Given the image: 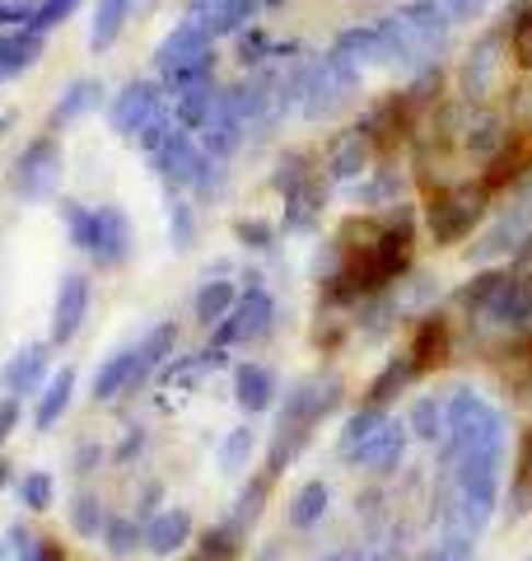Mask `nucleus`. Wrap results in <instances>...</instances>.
Masks as SVG:
<instances>
[{"mask_svg": "<svg viewBox=\"0 0 532 561\" xmlns=\"http://www.w3.org/2000/svg\"><path fill=\"white\" fill-rule=\"evenodd\" d=\"M89 253H94L103 267H117V262L131 253V220L122 216L117 206H99V210H94V234H89Z\"/></svg>", "mask_w": 532, "mask_h": 561, "instance_id": "9d476101", "label": "nucleus"}, {"mask_svg": "<svg viewBox=\"0 0 532 561\" xmlns=\"http://www.w3.org/2000/svg\"><path fill=\"white\" fill-rule=\"evenodd\" d=\"M271 319H276L271 295H266V290H247V295H239V305L220 319L216 337H220L224 346H234V342H257V337H266V332H271Z\"/></svg>", "mask_w": 532, "mask_h": 561, "instance_id": "0eeeda50", "label": "nucleus"}, {"mask_svg": "<svg viewBox=\"0 0 532 561\" xmlns=\"http://www.w3.org/2000/svg\"><path fill=\"white\" fill-rule=\"evenodd\" d=\"M234 234L247 243V249H266V243H271V225L266 220H239Z\"/></svg>", "mask_w": 532, "mask_h": 561, "instance_id": "4c0bfd02", "label": "nucleus"}, {"mask_svg": "<svg viewBox=\"0 0 532 561\" xmlns=\"http://www.w3.org/2000/svg\"><path fill=\"white\" fill-rule=\"evenodd\" d=\"M505 61H509V28L500 24V28H490L482 43L467 47L463 70H458V94L467 103H486L505 76Z\"/></svg>", "mask_w": 532, "mask_h": 561, "instance_id": "20e7f679", "label": "nucleus"}, {"mask_svg": "<svg viewBox=\"0 0 532 561\" xmlns=\"http://www.w3.org/2000/svg\"><path fill=\"white\" fill-rule=\"evenodd\" d=\"M383 421H388V412L379 408V402H369V408H360V412H355V416L346 421V431H342V449H346V454H355V449H360V445L369 440V435H374V431L383 426Z\"/></svg>", "mask_w": 532, "mask_h": 561, "instance_id": "bb28decb", "label": "nucleus"}, {"mask_svg": "<svg viewBox=\"0 0 532 561\" xmlns=\"http://www.w3.org/2000/svg\"><path fill=\"white\" fill-rule=\"evenodd\" d=\"M262 561H276V552H266V557H262Z\"/></svg>", "mask_w": 532, "mask_h": 561, "instance_id": "c03bdc74", "label": "nucleus"}, {"mask_svg": "<svg viewBox=\"0 0 532 561\" xmlns=\"http://www.w3.org/2000/svg\"><path fill=\"white\" fill-rule=\"evenodd\" d=\"M257 5H266V10H276V5H286V0H257Z\"/></svg>", "mask_w": 532, "mask_h": 561, "instance_id": "79ce46f5", "label": "nucleus"}, {"mask_svg": "<svg viewBox=\"0 0 532 561\" xmlns=\"http://www.w3.org/2000/svg\"><path fill=\"white\" fill-rule=\"evenodd\" d=\"M332 561H360V557H350V552H342V557H332Z\"/></svg>", "mask_w": 532, "mask_h": 561, "instance_id": "37998d69", "label": "nucleus"}, {"mask_svg": "<svg viewBox=\"0 0 532 561\" xmlns=\"http://www.w3.org/2000/svg\"><path fill=\"white\" fill-rule=\"evenodd\" d=\"M150 160H154V169H159V179H169V183H177V187H192V179H197V169H201V160H206V150L197 146V140H192L187 127H173V131L150 150Z\"/></svg>", "mask_w": 532, "mask_h": 561, "instance_id": "6e6552de", "label": "nucleus"}, {"mask_svg": "<svg viewBox=\"0 0 532 561\" xmlns=\"http://www.w3.org/2000/svg\"><path fill=\"white\" fill-rule=\"evenodd\" d=\"M360 90V66L342 51H327V57H317L304 66V84H299V108H304L313 122L332 117L342 103H350V94Z\"/></svg>", "mask_w": 532, "mask_h": 561, "instance_id": "7ed1b4c3", "label": "nucleus"}, {"mask_svg": "<svg viewBox=\"0 0 532 561\" xmlns=\"http://www.w3.org/2000/svg\"><path fill=\"white\" fill-rule=\"evenodd\" d=\"M51 183H57V146L43 136V140H33V146L24 150L20 169H14V187L28 192V197H38V192H47Z\"/></svg>", "mask_w": 532, "mask_h": 561, "instance_id": "4468645a", "label": "nucleus"}, {"mask_svg": "<svg viewBox=\"0 0 532 561\" xmlns=\"http://www.w3.org/2000/svg\"><path fill=\"white\" fill-rule=\"evenodd\" d=\"M234 305H239L234 280H206V286L197 290V319H201V323H220Z\"/></svg>", "mask_w": 532, "mask_h": 561, "instance_id": "393cba45", "label": "nucleus"}, {"mask_svg": "<svg viewBox=\"0 0 532 561\" xmlns=\"http://www.w3.org/2000/svg\"><path fill=\"white\" fill-rule=\"evenodd\" d=\"M150 375V365L140 360V351H122V356H113L108 365H103V375H99V398L108 402V398H122V393H131L140 379Z\"/></svg>", "mask_w": 532, "mask_h": 561, "instance_id": "dca6fc26", "label": "nucleus"}, {"mask_svg": "<svg viewBox=\"0 0 532 561\" xmlns=\"http://www.w3.org/2000/svg\"><path fill=\"white\" fill-rule=\"evenodd\" d=\"M327 505H332L327 482H304L299 486V496L290 501V524L294 529H313V524L327 515Z\"/></svg>", "mask_w": 532, "mask_h": 561, "instance_id": "5701e85b", "label": "nucleus"}, {"mask_svg": "<svg viewBox=\"0 0 532 561\" xmlns=\"http://www.w3.org/2000/svg\"><path fill=\"white\" fill-rule=\"evenodd\" d=\"M70 389H76V370H61L57 379L47 383V393H43V402H38V426L47 431L51 421H57L61 412H66V402H70Z\"/></svg>", "mask_w": 532, "mask_h": 561, "instance_id": "c85d7f7f", "label": "nucleus"}, {"mask_svg": "<svg viewBox=\"0 0 532 561\" xmlns=\"http://www.w3.org/2000/svg\"><path fill=\"white\" fill-rule=\"evenodd\" d=\"M43 365H47V356L38 346H28V351H20V356H14V365L5 370V383H10V393H28L33 383L43 379Z\"/></svg>", "mask_w": 532, "mask_h": 561, "instance_id": "cd10ccee", "label": "nucleus"}, {"mask_svg": "<svg viewBox=\"0 0 532 561\" xmlns=\"http://www.w3.org/2000/svg\"><path fill=\"white\" fill-rule=\"evenodd\" d=\"M532 505V431L519 449V463H513V511H528Z\"/></svg>", "mask_w": 532, "mask_h": 561, "instance_id": "c756f323", "label": "nucleus"}, {"mask_svg": "<svg viewBox=\"0 0 532 561\" xmlns=\"http://www.w3.org/2000/svg\"><path fill=\"white\" fill-rule=\"evenodd\" d=\"M449 346H453V332H449V323H443V313H430V319L416 328V337H412V346H406V356L416 360L420 375H430V370H439V365L449 360Z\"/></svg>", "mask_w": 532, "mask_h": 561, "instance_id": "ddd939ff", "label": "nucleus"}, {"mask_svg": "<svg viewBox=\"0 0 532 561\" xmlns=\"http://www.w3.org/2000/svg\"><path fill=\"white\" fill-rule=\"evenodd\" d=\"M443 426H449V402L443 398H420L412 416H406V431H416L420 440H430V445L443 440Z\"/></svg>", "mask_w": 532, "mask_h": 561, "instance_id": "b1692460", "label": "nucleus"}, {"mask_svg": "<svg viewBox=\"0 0 532 561\" xmlns=\"http://www.w3.org/2000/svg\"><path fill=\"white\" fill-rule=\"evenodd\" d=\"M131 10H136V0H99L94 24H89V47H94V51H108V47L117 43V33L127 28Z\"/></svg>", "mask_w": 532, "mask_h": 561, "instance_id": "aec40b11", "label": "nucleus"}, {"mask_svg": "<svg viewBox=\"0 0 532 561\" xmlns=\"http://www.w3.org/2000/svg\"><path fill=\"white\" fill-rule=\"evenodd\" d=\"M99 94H103V84H99V80H76V84H70V94L61 99L57 117H80L84 108H94Z\"/></svg>", "mask_w": 532, "mask_h": 561, "instance_id": "2f4dec72", "label": "nucleus"}, {"mask_svg": "<svg viewBox=\"0 0 532 561\" xmlns=\"http://www.w3.org/2000/svg\"><path fill=\"white\" fill-rule=\"evenodd\" d=\"M369 160H374V146H369V136L360 127H355L332 146L327 169H332V179H360V173L369 169Z\"/></svg>", "mask_w": 532, "mask_h": 561, "instance_id": "f3484780", "label": "nucleus"}, {"mask_svg": "<svg viewBox=\"0 0 532 561\" xmlns=\"http://www.w3.org/2000/svg\"><path fill=\"white\" fill-rule=\"evenodd\" d=\"M234 393L243 412H266L276 398V375L266 365H239L234 370Z\"/></svg>", "mask_w": 532, "mask_h": 561, "instance_id": "a211bd4d", "label": "nucleus"}, {"mask_svg": "<svg viewBox=\"0 0 532 561\" xmlns=\"http://www.w3.org/2000/svg\"><path fill=\"white\" fill-rule=\"evenodd\" d=\"M500 280H505V272H476V276L467 280V286L458 290V300H463L467 309L482 313V309H486V300L495 295V286H500Z\"/></svg>", "mask_w": 532, "mask_h": 561, "instance_id": "7c9ffc66", "label": "nucleus"}, {"mask_svg": "<svg viewBox=\"0 0 532 561\" xmlns=\"http://www.w3.org/2000/svg\"><path fill=\"white\" fill-rule=\"evenodd\" d=\"M486 206H490V192L482 183H443L425 202V230H430L439 249H458L486 220Z\"/></svg>", "mask_w": 532, "mask_h": 561, "instance_id": "f257e3e1", "label": "nucleus"}, {"mask_svg": "<svg viewBox=\"0 0 532 561\" xmlns=\"http://www.w3.org/2000/svg\"><path fill=\"white\" fill-rule=\"evenodd\" d=\"M416 379H420V370H416V360H412V356L388 360V365H383V375L369 383V402H379V408H383V402H393L402 389H412Z\"/></svg>", "mask_w": 532, "mask_h": 561, "instance_id": "4be33fe9", "label": "nucleus"}, {"mask_svg": "<svg viewBox=\"0 0 532 561\" xmlns=\"http://www.w3.org/2000/svg\"><path fill=\"white\" fill-rule=\"evenodd\" d=\"M192 230H197V225H192V206L177 202L173 206V239H177V249H187V243H192Z\"/></svg>", "mask_w": 532, "mask_h": 561, "instance_id": "ea45409f", "label": "nucleus"}, {"mask_svg": "<svg viewBox=\"0 0 532 561\" xmlns=\"http://www.w3.org/2000/svg\"><path fill=\"white\" fill-rule=\"evenodd\" d=\"M76 5H80V0H43V5L33 10L28 28H33V33H47V28H57V24H66L70 14H76Z\"/></svg>", "mask_w": 532, "mask_h": 561, "instance_id": "473e14b6", "label": "nucleus"}, {"mask_svg": "<svg viewBox=\"0 0 532 561\" xmlns=\"http://www.w3.org/2000/svg\"><path fill=\"white\" fill-rule=\"evenodd\" d=\"M187 538H192V515H187V511H164V515H159V519L150 524V529H146L150 552H159V557L177 552Z\"/></svg>", "mask_w": 532, "mask_h": 561, "instance_id": "412c9836", "label": "nucleus"}, {"mask_svg": "<svg viewBox=\"0 0 532 561\" xmlns=\"http://www.w3.org/2000/svg\"><path fill=\"white\" fill-rule=\"evenodd\" d=\"M443 5V14L453 20V28L458 24H472V20H482V10H486V0H439Z\"/></svg>", "mask_w": 532, "mask_h": 561, "instance_id": "c9c22d12", "label": "nucleus"}, {"mask_svg": "<svg viewBox=\"0 0 532 561\" xmlns=\"http://www.w3.org/2000/svg\"><path fill=\"white\" fill-rule=\"evenodd\" d=\"M505 28H509V61L532 76V10L528 14L505 10Z\"/></svg>", "mask_w": 532, "mask_h": 561, "instance_id": "a878e982", "label": "nucleus"}, {"mask_svg": "<svg viewBox=\"0 0 532 561\" xmlns=\"http://www.w3.org/2000/svg\"><path fill=\"white\" fill-rule=\"evenodd\" d=\"M24 501L33 505V511H47L51 505V478L47 472H33V478L24 482Z\"/></svg>", "mask_w": 532, "mask_h": 561, "instance_id": "e433bc0d", "label": "nucleus"}, {"mask_svg": "<svg viewBox=\"0 0 532 561\" xmlns=\"http://www.w3.org/2000/svg\"><path fill=\"white\" fill-rule=\"evenodd\" d=\"M38 57H43V33H33V28L5 33V38H0V80L20 76V70H28Z\"/></svg>", "mask_w": 532, "mask_h": 561, "instance_id": "6ab92c4d", "label": "nucleus"}, {"mask_svg": "<svg viewBox=\"0 0 532 561\" xmlns=\"http://www.w3.org/2000/svg\"><path fill=\"white\" fill-rule=\"evenodd\" d=\"M89 313V280L84 276H66V286L57 295V323H51V342H70L80 332Z\"/></svg>", "mask_w": 532, "mask_h": 561, "instance_id": "2eb2a0df", "label": "nucleus"}, {"mask_svg": "<svg viewBox=\"0 0 532 561\" xmlns=\"http://www.w3.org/2000/svg\"><path fill=\"white\" fill-rule=\"evenodd\" d=\"M164 108H169V103H164V84H159V80H131L127 90L113 99L108 122H113L117 136H140V131H146V122L159 117Z\"/></svg>", "mask_w": 532, "mask_h": 561, "instance_id": "423d86ee", "label": "nucleus"}, {"mask_svg": "<svg viewBox=\"0 0 532 561\" xmlns=\"http://www.w3.org/2000/svg\"><path fill=\"white\" fill-rule=\"evenodd\" d=\"M257 10H262L257 0H192L187 20L201 24L210 38H234V33H243L247 24H253Z\"/></svg>", "mask_w": 532, "mask_h": 561, "instance_id": "1a4fd4ad", "label": "nucleus"}, {"mask_svg": "<svg viewBox=\"0 0 532 561\" xmlns=\"http://www.w3.org/2000/svg\"><path fill=\"white\" fill-rule=\"evenodd\" d=\"M247 449H253V431H234L224 445V468H239L247 459Z\"/></svg>", "mask_w": 532, "mask_h": 561, "instance_id": "58836bf2", "label": "nucleus"}, {"mask_svg": "<svg viewBox=\"0 0 532 561\" xmlns=\"http://www.w3.org/2000/svg\"><path fill=\"white\" fill-rule=\"evenodd\" d=\"M14 421H20V402L5 398V402H0V435H10V431H14Z\"/></svg>", "mask_w": 532, "mask_h": 561, "instance_id": "a19ab883", "label": "nucleus"}, {"mask_svg": "<svg viewBox=\"0 0 532 561\" xmlns=\"http://www.w3.org/2000/svg\"><path fill=\"white\" fill-rule=\"evenodd\" d=\"M103 529V505L94 496H80L76 501V534H99Z\"/></svg>", "mask_w": 532, "mask_h": 561, "instance_id": "f704fd0d", "label": "nucleus"}, {"mask_svg": "<svg viewBox=\"0 0 532 561\" xmlns=\"http://www.w3.org/2000/svg\"><path fill=\"white\" fill-rule=\"evenodd\" d=\"M472 108H476V113L463 122V146L486 164L490 154H500V150L509 146V136H513V131H509V122H505L500 113L486 108V103H472Z\"/></svg>", "mask_w": 532, "mask_h": 561, "instance_id": "f8f14e48", "label": "nucleus"}, {"mask_svg": "<svg viewBox=\"0 0 532 561\" xmlns=\"http://www.w3.org/2000/svg\"><path fill=\"white\" fill-rule=\"evenodd\" d=\"M402 454H406V421L388 416L383 426L350 454V459L360 463V468H369V472H393V468L402 463Z\"/></svg>", "mask_w": 532, "mask_h": 561, "instance_id": "9b49d317", "label": "nucleus"}, {"mask_svg": "<svg viewBox=\"0 0 532 561\" xmlns=\"http://www.w3.org/2000/svg\"><path fill=\"white\" fill-rule=\"evenodd\" d=\"M336 402H342V379H313V383H299L290 393L286 412H280V426H276V449H271V472L286 463V454L299 449V440L323 421Z\"/></svg>", "mask_w": 532, "mask_h": 561, "instance_id": "f03ea898", "label": "nucleus"}, {"mask_svg": "<svg viewBox=\"0 0 532 561\" xmlns=\"http://www.w3.org/2000/svg\"><path fill=\"white\" fill-rule=\"evenodd\" d=\"M108 548H113L117 557L136 552V548H140V524H127V519H117L113 529H108Z\"/></svg>", "mask_w": 532, "mask_h": 561, "instance_id": "72a5a7b5", "label": "nucleus"}, {"mask_svg": "<svg viewBox=\"0 0 532 561\" xmlns=\"http://www.w3.org/2000/svg\"><path fill=\"white\" fill-rule=\"evenodd\" d=\"M216 38L201 28V24H192V20H183L164 43L154 47V70H159V84H173V80H183L187 70H197V66H206L210 57H216V47H210Z\"/></svg>", "mask_w": 532, "mask_h": 561, "instance_id": "39448f33", "label": "nucleus"}]
</instances>
